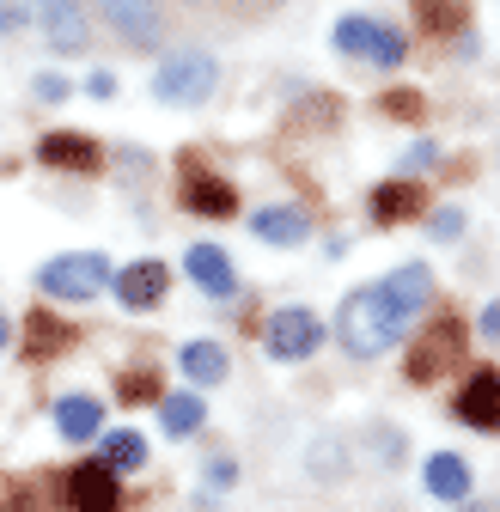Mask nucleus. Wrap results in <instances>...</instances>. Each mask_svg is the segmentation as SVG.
<instances>
[{"instance_id": "1", "label": "nucleus", "mask_w": 500, "mask_h": 512, "mask_svg": "<svg viewBox=\"0 0 500 512\" xmlns=\"http://www.w3.org/2000/svg\"><path fill=\"white\" fill-rule=\"evenodd\" d=\"M336 336H342V348H348L354 360H372V354H385V348L403 336V324H397V311L385 305L379 287H360V293H348L342 311H336Z\"/></svg>"}, {"instance_id": "2", "label": "nucleus", "mask_w": 500, "mask_h": 512, "mask_svg": "<svg viewBox=\"0 0 500 512\" xmlns=\"http://www.w3.org/2000/svg\"><path fill=\"white\" fill-rule=\"evenodd\" d=\"M214 86H220V61H214V55H202V49L171 55L165 68L153 74V98H165V104H208V98H214Z\"/></svg>"}, {"instance_id": "3", "label": "nucleus", "mask_w": 500, "mask_h": 512, "mask_svg": "<svg viewBox=\"0 0 500 512\" xmlns=\"http://www.w3.org/2000/svg\"><path fill=\"white\" fill-rule=\"evenodd\" d=\"M37 287H43L49 299H92V293H104V287H110V256H98V250L55 256V263H43Z\"/></svg>"}, {"instance_id": "4", "label": "nucleus", "mask_w": 500, "mask_h": 512, "mask_svg": "<svg viewBox=\"0 0 500 512\" xmlns=\"http://www.w3.org/2000/svg\"><path fill=\"white\" fill-rule=\"evenodd\" d=\"M458 354H464V324H458V317H433L427 336L409 348V378H415V384H433Z\"/></svg>"}, {"instance_id": "5", "label": "nucleus", "mask_w": 500, "mask_h": 512, "mask_svg": "<svg viewBox=\"0 0 500 512\" xmlns=\"http://www.w3.org/2000/svg\"><path fill=\"white\" fill-rule=\"evenodd\" d=\"M318 348H324V324L305 305H287L269 317V354L275 360H311Z\"/></svg>"}, {"instance_id": "6", "label": "nucleus", "mask_w": 500, "mask_h": 512, "mask_svg": "<svg viewBox=\"0 0 500 512\" xmlns=\"http://www.w3.org/2000/svg\"><path fill=\"white\" fill-rule=\"evenodd\" d=\"M104 19L116 25L122 43H135V49H159L165 37V19H159V0H98Z\"/></svg>"}, {"instance_id": "7", "label": "nucleus", "mask_w": 500, "mask_h": 512, "mask_svg": "<svg viewBox=\"0 0 500 512\" xmlns=\"http://www.w3.org/2000/svg\"><path fill=\"white\" fill-rule=\"evenodd\" d=\"M458 421H464V427H482V433L500 427V372H494V366L470 372V384L458 391Z\"/></svg>"}, {"instance_id": "8", "label": "nucleus", "mask_w": 500, "mask_h": 512, "mask_svg": "<svg viewBox=\"0 0 500 512\" xmlns=\"http://www.w3.org/2000/svg\"><path fill=\"white\" fill-rule=\"evenodd\" d=\"M37 159L55 165V171H98L104 165V147L92 135H74V128H55V135H43Z\"/></svg>"}, {"instance_id": "9", "label": "nucleus", "mask_w": 500, "mask_h": 512, "mask_svg": "<svg viewBox=\"0 0 500 512\" xmlns=\"http://www.w3.org/2000/svg\"><path fill=\"white\" fill-rule=\"evenodd\" d=\"M110 281H116V299L129 305V311H153L165 299V287H171L165 263H129V269H116Z\"/></svg>"}, {"instance_id": "10", "label": "nucleus", "mask_w": 500, "mask_h": 512, "mask_svg": "<svg viewBox=\"0 0 500 512\" xmlns=\"http://www.w3.org/2000/svg\"><path fill=\"white\" fill-rule=\"evenodd\" d=\"M68 500H74V512H116V506H122L116 470H104V464H80V470L68 476Z\"/></svg>"}, {"instance_id": "11", "label": "nucleus", "mask_w": 500, "mask_h": 512, "mask_svg": "<svg viewBox=\"0 0 500 512\" xmlns=\"http://www.w3.org/2000/svg\"><path fill=\"white\" fill-rule=\"evenodd\" d=\"M37 7V19H43V31H49V43L55 49H86V37H92V25H86V13H80V0H31Z\"/></svg>"}, {"instance_id": "12", "label": "nucleus", "mask_w": 500, "mask_h": 512, "mask_svg": "<svg viewBox=\"0 0 500 512\" xmlns=\"http://www.w3.org/2000/svg\"><path fill=\"white\" fill-rule=\"evenodd\" d=\"M379 293H385V305L397 311V324H409V317L433 299V275H427V263H409V269L385 275V281H379Z\"/></svg>"}, {"instance_id": "13", "label": "nucleus", "mask_w": 500, "mask_h": 512, "mask_svg": "<svg viewBox=\"0 0 500 512\" xmlns=\"http://www.w3.org/2000/svg\"><path fill=\"white\" fill-rule=\"evenodd\" d=\"M183 269H190V281L202 293H214V299H232L238 293V275H232V263H226L220 244H196L190 256H183Z\"/></svg>"}, {"instance_id": "14", "label": "nucleus", "mask_w": 500, "mask_h": 512, "mask_svg": "<svg viewBox=\"0 0 500 512\" xmlns=\"http://www.w3.org/2000/svg\"><path fill=\"white\" fill-rule=\"evenodd\" d=\"M183 208H190V214H208V220H226V214H238V196H232V183L190 171V177H183Z\"/></svg>"}, {"instance_id": "15", "label": "nucleus", "mask_w": 500, "mask_h": 512, "mask_svg": "<svg viewBox=\"0 0 500 512\" xmlns=\"http://www.w3.org/2000/svg\"><path fill=\"white\" fill-rule=\"evenodd\" d=\"M68 342H74V330L61 324L55 311H31V324H25V354H31V360H55Z\"/></svg>"}, {"instance_id": "16", "label": "nucleus", "mask_w": 500, "mask_h": 512, "mask_svg": "<svg viewBox=\"0 0 500 512\" xmlns=\"http://www.w3.org/2000/svg\"><path fill=\"white\" fill-rule=\"evenodd\" d=\"M421 214V189L415 183H379L372 189V220L379 226H397V220H415Z\"/></svg>"}, {"instance_id": "17", "label": "nucleus", "mask_w": 500, "mask_h": 512, "mask_svg": "<svg viewBox=\"0 0 500 512\" xmlns=\"http://www.w3.org/2000/svg\"><path fill=\"white\" fill-rule=\"evenodd\" d=\"M250 232L269 238V244H299V238L311 232V220H305V208H257Z\"/></svg>"}, {"instance_id": "18", "label": "nucleus", "mask_w": 500, "mask_h": 512, "mask_svg": "<svg viewBox=\"0 0 500 512\" xmlns=\"http://www.w3.org/2000/svg\"><path fill=\"white\" fill-rule=\"evenodd\" d=\"M427 488H433V500H464L470 494V464L452 458V452L427 458Z\"/></svg>"}, {"instance_id": "19", "label": "nucleus", "mask_w": 500, "mask_h": 512, "mask_svg": "<svg viewBox=\"0 0 500 512\" xmlns=\"http://www.w3.org/2000/svg\"><path fill=\"white\" fill-rule=\"evenodd\" d=\"M98 415H104V403H92V397H61V403H55L61 439H92V433H98Z\"/></svg>"}, {"instance_id": "20", "label": "nucleus", "mask_w": 500, "mask_h": 512, "mask_svg": "<svg viewBox=\"0 0 500 512\" xmlns=\"http://www.w3.org/2000/svg\"><path fill=\"white\" fill-rule=\"evenodd\" d=\"M202 415H208V403L202 397H190V391H183V397H159V421H165V433H196L202 427Z\"/></svg>"}, {"instance_id": "21", "label": "nucleus", "mask_w": 500, "mask_h": 512, "mask_svg": "<svg viewBox=\"0 0 500 512\" xmlns=\"http://www.w3.org/2000/svg\"><path fill=\"white\" fill-rule=\"evenodd\" d=\"M183 372H190L196 384H220L226 378V348L220 342H190L183 348Z\"/></svg>"}, {"instance_id": "22", "label": "nucleus", "mask_w": 500, "mask_h": 512, "mask_svg": "<svg viewBox=\"0 0 500 512\" xmlns=\"http://www.w3.org/2000/svg\"><path fill=\"white\" fill-rule=\"evenodd\" d=\"M98 464H104V470H141V464H147V439H141V433H110Z\"/></svg>"}, {"instance_id": "23", "label": "nucleus", "mask_w": 500, "mask_h": 512, "mask_svg": "<svg viewBox=\"0 0 500 512\" xmlns=\"http://www.w3.org/2000/svg\"><path fill=\"white\" fill-rule=\"evenodd\" d=\"M403 49H409V43H403V31H391V25H372V55H366L372 68H403Z\"/></svg>"}, {"instance_id": "24", "label": "nucleus", "mask_w": 500, "mask_h": 512, "mask_svg": "<svg viewBox=\"0 0 500 512\" xmlns=\"http://www.w3.org/2000/svg\"><path fill=\"white\" fill-rule=\"evenodd\" d=\"M336 49L354 55V61H366L372 55V19H342L336 25Z\"/></svg>"}, {"instance_id": "25", "label": "nucleus", "mask_w": 500, "mask_h": 512, "mask_svg": "<svg viewBox=\"0 0 500 512\" xmlns=\"http://www.w3.org/2000/svg\"><path fill=\"white\" fill-rule=\"evenodd\" d=\"M464 19V7H452V0H427V7H421V25L427 31H452Z\"/></svg>"}, {"instance_id": "26", "label": "nucleus", "mask_w": 500, "mask_h": 512, "mask_svg": "<svg viewBox=\"0 0 500 512\" xmlns=\"http://www.w3.org/2000/svg\"><path fill=\"white\" fill-rule=\"evenodd\" d=\"M385 116L415 122V116H421V92H385Z\"/></svg>"}, {"instance_id": "27", "label": "nucleus", "mask_w": 500, "mask_h": 512, "mask_svg": "<svg viewBox=\"0 0 500 512\" xmlns=\"http://www.w3.org/2000/svg\"><path fill=\"white\" fill-rule=\"evenodd\" d=\"M122 397H135V403H159V378L129 372V378H122Z\"/></svg>"}, {"instance_id": "28", "label": "nucleus", "mask_w": 500, "mask_h": 512, "mask_svg": "<svg viewBox=\"0 0 500 512\" xmlns=\"http://www.w3.org/2000/svg\"><path fill=\"white\" fill-rule=\"evenodd\" d=\"M25 7H7V0H0V37H13V31H25Z\"/></svg>"}, {"instance_id": "29", "label": "nucleus", "mask_w": 500, "mask_h": 512, "mask_svg": "<svg viewBox=\"0 0 500 512\" xmlns=\"http://www.w3.org/2000/svg\"><path fill=\"white\" fill-rule=\"evenodd\" d=\"M464 232V214L452 208V214H433V238H458Z\"/></svg>"}, {"instance_id": "30", "label": "nucleus", "mask_w": 500, "mask_h": 512, "mask_svg": "<svg viewBox=\"0 0 500 512\" xmlns=\"http://www.w3.org/2000/svg\"><path fill=\"white\" fill-rule=\"evenodd\" d=\"M433 159H440V153H433V141H421V147H409V159H403V165H409V171H427Z\"/></svg>"}, {"instance_id": "31", "label": "nucleus", "mask_w": 500, "mask_h": 512, "mask_svg": "<svg viewBox=\"0 0 500 512\" xmlns=\"http://www.w3.org/2000/svg\"><path fill=\"white\" fill-rule=\"evenodd\" d=\"M482 336H488V342H500V299L482 311Z\"/></svg>"}, {"instance_id": "32", "label": "nucleus", "mask_w": 500, "mask_h": 512, "mask_svg": "<svg viewBox=\"0 0 500 512\" xmlns=\"http://www.w3.org/2000/svg\"><path fill=\"white\" fill-rule=\"evenodd\" d=\"M37 92H43V98H68V80H55V74H43V80H37Z\"/></svg>"}, {"instance_id": "33", "label": "nucleus", "mask_w": 500, "mask_h": 512, "mask_svg": "<svg viewBox=\"0 0 500 512\" xmlns=\"http://www.w3.org/2000/svg\"><path fill=\"white\" fill-rule=\"evenodd\" d=\"M86 92H92V98H110V92H116V80H110V74H92V80H86Z\"/></svg>"}, {"instance_id": "34", "label": "nucleus", "mask_w": 500, "mask_h": 512, "mask_svg": "<svg viewBox=\"0 0 500 512\" xmlns=\"http://www.w3.org/2000/svg\"><path fill=\"white\" fill-rule=\"evenodd\" d=\"M13 342V324H7V311H0V348H7Z\"/></svg>"}]
</instances>
